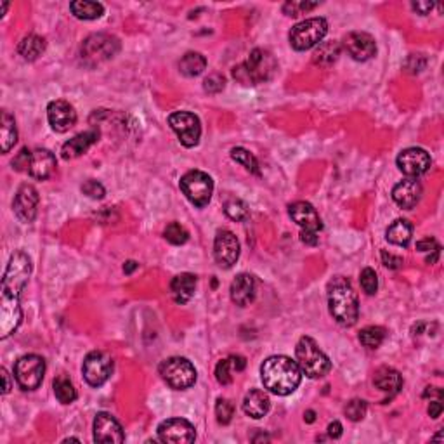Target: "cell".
I'll list each match as a JSON object with an SVG mask.
<instances>
[{"label":"cell","instance_id":"40","mask_svg":"<svg viewBox=\"0 0 444 444\" xmlns=\"http://www.w3.org/2000/svg\"><path fill=\"white\" fill-rule=\"evenodd\" d=\"M344 411H346V417L349 418L351 422H360V420H363L365 415H367L368 404H367V401H363V399H353L347 403L346 410Z\"/></svg>","mask_w":444,"mask_h":444},{"label":"cell","instance_id":"5","mask_svg":"<svg viewBox=\"0 0 444 444\" xmlns=\"http://www.w3.org/2000/svg\"><path fill=\"white\" fill-rule=\"evenodd\" d=\"M13 169L30 174L38 181H45L56 170V156L49 149L23 148L13 160Z\"/></svg>","mask_w":444,"mask_h":444},{"label":"cell","instance_id":"32","mask_svg":"<svg viewBox=\"0 0 444 444\" xmlns=\"http://www.w3.org/2000/svg\"><path fill=\"white\" fill-rule=\"evenodd\" d=\"M17 141V130L14 118L7 112H2V122H0V144L2 153H9Z\"/></svg>","mask_w":444,"mask_h":444},{"label":"cell","instance_id":"49","mask_svg":"<svg viewBox=\"0 0 444 444\" xmlns=\"http://www.w3.org/2000/svg\"><path fill=\"white\" fill-rule=\"evenodd\" d=\"M411 7H413L417 13H420L422 16H425V14H429L432 10V7H434V3L432 2H413L411 3Z\"/></svg>","mask_w":444,"mask_h":444},{"label":"cell","instance_id":"26","mask_svg":"<svg viewBox=\"0 0 444 444\" xmlns=\"http://www.w3.org/2000/svg\"><path fill=\"white\" fill-rule=\"evenodd\" d=\"M194 289H197V276L191 273H183V275L176 276L170 283V292H172L174 300L177 304H187L194 296Z\"/></svg>","mask_w":444,"mask_h":444},{"label":"cell","instance_id":"13","mask_svg":"<svg viewBox=\"0 0 444 444\" xmlns=\"http://www.w3.org/2000/svg\"><path fill=\"white\" fill-rule=\"evenodd\" d=\"M169 125L179 137L181 144L186 148H194L200 143L201 123L194 113L176 112L169 116Z\"/></svg>","mask_w":444,"mask_h":444},{"label":"cell","instance_id":"30","mask_svg":"<svg viewBox=\"0 0 444 444\" xmlns=\"http://www.w3.org/2000/svg\"><path fill=\"white\" fill-rule=\"evenodd\" d=\"M70 10L78 20L91 21L98 20L105 14V6L99 2H91V0H77V2L70 3Z\"/></svg>","mask_w":444,"mask_h":444},{"label":"cell","instance_id":"4","mask_svg":"<svg viewBox=\"0 0 444 444\" xmlns=\"http://www.w3.org/2000/svg\"><path fill=\"white\" fill-rule=\"evenodd\" d=\"M276 72V59L266 49H254L248 59L233 70L234 80L243 85H259L273 77Z\"/></svg>","mask_w":444,"mask_h":444},{"label":"cell","instance_id":"55","mask_svg":"<svg viewBox=\"0 0 444 444\" xmlns=\"http://www.w3.org/2000/svg\"><path fill=\"white\" fill-rule=\"evenodd\" d=\"M305 420H307L309 424H312V422H314V411H307V413H305Z\"/></svg>","mask_w":444,"mask_h":444},{"label":"cell","instance_id":"29","mask_svg":"<svg viewBox=\"0 0 444 444\" xmlns=\"http://www.w3.org/2000/svg\"><path fill=\"white\" fill-rule=\"evenodd\" d=\"M411 234H413V226L411 222H408L406 219H397L389 226L385 236L390 243L397 245V247H406L411 240Z\"/></svg>","mask_w":444,"mask_h":444},{"label":"cell","instance_id":"12","mask_svg":"<svg viewBox=\"0 0 444 444\" xmlns=\"http://www.w3.org/2000/svg\"><path fill=\"white\" fill-rule=\"evenodd\" d=\"M45 373V361L37 354H26L14 365V376L23 390H35L40 387Z\"/></svg>","mask_w":444,"mask_h":444},{"label":"cell","instance_id":"36","mask_svg":"<svg viewBox=\"0 0 444 444\" xmlns=\"http://www.w3.org/2000/svg\"><path fill=\"white\" fill-rule=\"evenodd\" d=\"M360 340L368 349H376L385 340V328L382 326H367L360 332Z\"/></svg>","mask_w":444,"mask_h":444},{"label":"cell","instance_id":"2","mask_svg":"<svg viewBox=\"0 0 444 444\" xmlns=\"http://www.w3.org/2000/svg\"><path fill=\"white\" fill-rule=\"evenodd\" d=\"M261 378L266 389L276 396H289L300 385L302 372L289 356H271L262 363Z\"/></svg>","mask_w":444,"mask_h":444},{"label":"cell","instance_id":"11","mask_svg":"<svg viewBox=\"0 0 444 444\" xmlns=\"http://www.w3.org/2000/svg\"><path fill=\"white\" fill-rule=\"evenodd\" d=\"M289 214L302 227L300 240L305 245H311V247L318 245V233L321 231L323 224L316 208L311 204H307V201H296V204H292L289 207Z\"/></svg>","mask_w":444,"mask_h":444},{"label":"cell","instance_id":"50","mask_svg":"<svg viewBox=\"0 0 444 444\" xmlns=\"http://www.w3.org/2000/svg\"><path fill=\"white\" fill-rule=\"evenodd\" d=\"M328 436L333 439H339L342 436V425H340V422H332L328 425Z\"/></svg>","mask_w":444,"mask_h":444},{"label":"cell","instance_id":"51","mask_svg":"<svg viewBox=\"0 0 444 444\" xmlns=\"http://www.w3.org/2000/svg\"><path fill=\"white\" fill-rule=\"evenodd\" d=\"M432 396H436L438 399H441L443 390L439 389V387H427V389H425V392H424V397H432Z\"/></svg>","mask_w":444,"mask_h":444},{"label":"cell","instance_id":"18","mask_svg":"<svg viewBox=\"0 0 444 444\" xmlns=\"http://www.w3.org/2000/svg\"><path fill=\"white\" fill-rule=\"evenodd\" d=\"M38 207V191L31 184H23L14 197V214L21 222H33Z\"/></svg>","mask_w":444,"mask_h":444},{"label":"cell","instance_id":"3","mask_svg":"<svg viewBox=\"0 0 444 444\" xmlns=\"http://www.w3.org/2000/svg\"><path fill=\"white\" fill-rule=\"evenodd\" d=\"M328 309L333 319L342 326L356 325L360 318L358 293L344 276H335L328 283Z\"/></svg>","mask_w":444,"mask_h":444},{"label":"cell","instance_id":"6","mask_svg":"<svg viewBox=\"0 0 444 444\" xmlns=\"http://www.w3.org/2000/svg\"><path fill=\"white\" fill-rule=\"evenodd\" d=\"M297 365L304 375L309 378H321L332 370L328 356L318 347V344L311 337H302L296 347Z\"/></svg>","mask_w":444,"mask_h":444},{"label":"cell","instance_id":"48","mask_svg":"<svg viewBox=\"0 0 444 444\" xmlns=\"http://www.w3.org/2000/svg\"><path fill=\"white\" fill-rule=\"evenodd\" d=\"M429 415H431V418H439L443 413V403L441 399H436V401H431V404H429Z\"/></svg>","mask_w":444,"mask_h":444},{"label":"cell","instance_id":"17","mask_svg":"<svg viewBox=\"0 0 444 444\" xmlns=\"http://www.w3.org/2000/svg\"><path fill=\"white\" fill-rule=\"evenodd\" d=\"M158 438L163 443H193L197 439V431L184 418H170L158 425Z\"/></svg>","mask_w":444,"mask_h":444},{"label":"cell","instance_id":"28","mask_svg":"<svg viewBox=\"0 0 444 444\" xmlns=\"http://www.w3.org/2000/svg\"><path fill=\"white\" fill-rule=\"evenodd\" d=\"M247 361L243 356H229L221 360L215 367V378L221 385H229L233 382V372H243Z\"/></svg>","mask_w":444,"mask_h":444},{"label":"cell","instance_id":"23","mask_svg":"<svg viewBox=\"0 0 444 444\" xmlns=\"http://www.w3.org/2000/svg\"><path fill=\"white\" fill-rule=\"evenodd\" d=\"M99 139V130H87V132H82L78 136H75L73 139H70L68 143L63 144L61 148V156L63 160H73L78 156L84 155L95 141Z\"/></svg>","mask_w":444,"mask_h":444},{"label":"cell","instance_id":"21","mask_svg":"<svg viewBox=\"0 0 444 444\" xmlns=\"http://www.w3.org/2000/svg\"><path fill=\"white\" fill-rule=\"evenodd\" d=\"M344 47L349 52V56L356 61H368L375 56L376 44L375 38L365 31H353L344 38Z\"/></svg>","mask_w":444,"mask_h":444},{"label":"cell","instance_id":"52","mask_svg":"<svg viewBox=\"0 0 444 444\" xmlns=\"http://www.w3.org/2000/svg\"><path fill=\"white\" fill-rule=\"evenodd\" d=\"M0 373H2V380H3V389H2V392H3V394H9V390H10L9 373H7L6 368H2V370H0Z\"/></svg>","mask_w":444,"mask_h":444},{"label":"cell","instance_id":"24","mask_svg":"<svg viewBox=\"0 0 444 444\" xmlns=\"http://www.w3.org/2000/svg\"><path fill=\"white\" fill-rule=\"evenodd\" d=\"M373 383H375L376 389L385 392L390 399V397L396 396L401 390V387H403V376H401L399 372L394 370V368L383 367L376 370Z\"/></svg>","mask_w":444,"mask_h":444},{"label":"cell","instance_id":"54","mask_svg":"<svg viewBox=\"0 0 444 444\" xmlns=\"http://www.w3.org/2000/svg\"><path fill=\"white\" fill-rule=\"evenodd\" d=\"M136 268H137V264H136V262H132V261H130V262H127V264H125V266H123V271H125V273H127V275H130V273H132V271H134V269H136Z\"/></svg>","mask_w":444,"mask_h":444},{"label":"cell","instance_id":"20","mask_svg":"<svg viewBox=\"0 0 444 444\" xmlns=\"http://www.w3.org/2000/svg\"><path fill=\"white\" fill-rule=\"evenodd\" d=\"M94 441L105 444L123 443L125 441V434L122 431V425L109 413H105V411L98 413L94 420Z\"/></svg>","mask_w":444,"mask_h":444},{"label":"cell","instance_id":"15","mask_svg":"<svg viewBox=\"0 0 444 444\" xmlns=\"http://www.w3.org/2000/svg\"><path fill=\"white\" fill-rule=\"evenodd\" d=\"M214 257L215 262L224 269H229L236 264L240 257V241L234 233L227 229L217 231L214 241Z\"/></svg>","mask_w":444,"mask_h":444},{"label":"cell","instance_id":"38","mask_svg":"<svg viewBox=\"0 0 444 444\" xmlns=\"http://www.w3.org/2000/svg\"><path fill=\"white\" fill-rule=\"evenodd\" d=\"M224 212H226L227 217L233 219V221H236V222L247 221L248 215H250L247 204H245V201H241V200H229V201H227V204L224 205Z\"/></svg>","mask_w":444,"mask_h":444},{"label":"cell","instance_id":"22","mask_svg":"<svg viewBox=\"0 0 444 444\" xmlns=\"http://www.w3.org/2000/svg\"><path fill=\"white\" fill-rule=\"evenodd\" d=\"M392 198L401 208L411 210V208L417 207V204L422 198V184L413 177H408V179L401 181V183L394 186Z\"/></svg>","mask_w":444,"mask_h":444},{"label":"cell","instance_id":"46","mask_svg":"<svg viewBox=\"0 0 444 444\" xmlns=\"http://www.w3.org/2000/svg\"><path fill=\"white\" fill-rule=\"evenodd\" d=\"M382 262H383V266H387L389 269L403 268V259L397 257V255L389 254L387 250H382Z\"/></svg>","mask_w":444,"mask_h":444},{"label":"cell","instance_id":"39","mask_svg":"<svg viewBox=\"0 0 444 444\" xmlns=\"http://www.w3.org/2000/svg\"><path fill=\"white\" fill-rule=\"evenodd\" d=\"M163 236H165V240L169 241V243L184 245L187 241V238H190V233H187L179 222H170L169 226L165 227V231H163Z\"/></svg>","mask_w":444,"mask_h":444},{"label":"cell","instance_id":"45","mask_svg":"<svg viewBox=\"0 0 444 444\" xmlns=\"http://www.w3.org/2000/svg\"><path fill=\"white\" fill-rule=\"evenodd\" d=\"M224 85H226V80H224L222 75L219 73L210 75V77L205 78L204 82V89L208 92V94H217V92L222 91Z\"/></svg>","mask_w":444,"mask_h":444},{"label":"cell","instance_id":"25","mask_svg":"<svg viewBox=\"0 0 444 444\" xmlns=\"http://www.w3.org/2000/svg\"><path fill=\"white\" fill-rule=\"evenodd\" d=\"M255 298V280L250 275H238L231 283V300L236 305H248Z\"/></svg>","mask_w":444,"mask_h":444},{"label":"cell","instance_id":"37","mask_svg":"<svg viewBox=\"0 0 444 444\" xmlns=\"http://www.w3.org/2000/svg\"><path fill=\"white\" fill-rule=\"evenodd\" d=\"M231 158H233L236 163H240V165H243L245 169L248 170V172L259 174V162H257V158H255V156L252 155V153L248 151V149H245V148H233V151H231Z\"/></svg>","mask_w":444,"mask_h":444},{"label":"cell","instance_id":"8","mask_svg":"<svg viewBox=\"0 0 444 444\" xmlns=\"http://www.w3.org/2000/svg\"><path fill=\"white\" fill-rule=\"evenodd\" d=\"M326 31H328V23H326L325 17H311V20H305L302 23L296 24L290 31V45H292L296 51H309L314 45L321 44V40L325 38Z\"/></svg>","mask_w":444,"mask_h":444},{"label":"cell","instance_id":"42","mask_svg":"<svg viewBox=\"0 0 444 444\" xmlns=\"http://www.w3.org/2000/svg\"><path fill=\"white\" fill-rule=\"evenodd\" d=\"M318 6V2H286L285 6H283V13H285L286 16L297 17L300 16V14H305L309 13V10L316 9Z\"/></svg>","mask_w":444,"mask_h":444},{"label":"cell","instance_id":"16","mask_svg":"<svg viewBox=\"0 0 444 444\" xmlns=\"http://www.w3.org/2000/svg\"><path fill=\"white\" fill-rule=\"evenodd\" d=\"M397 167L404 176L417 179L431 169V156L422 148H408L397 156Z\"/></svg>","mask_w":444,"mask_h":444},{"label":"cell","instance_id":"53","mask_svg":"<svg viewBox=\"0 0 444 444\" xmlns=\"http://www.w3.org/2000/svg\"><path fill=\"white\" fill-rule=\"evenodd\" d=\"M439 252H441V247L436 248V250L432 252V255H429V257L425 259V262H427V264H436V262H438V257H439Z\"/></svg>","mask_w":444,"mask_h":444},{"label":"cell","instance_id":"44","mask_svg":"<svg viewBox=\"0 0 444 444\" xmlns=\"http://www.w3.org/2000/svg\"><path fill=\"white\" fill-rule=\"evenodd\" d=\"M82 193L87 194V197L92 198V200H101V198H105L106 191L101 183L91 179L87 181V183H84V186H82Z\"/></svg>","mask_w":444,"mask_h":444},{"label":"cell","instance_id":"31","mask_svg":"<svg viewBox=\"0 0 444 444\" xmlns=\"http://www.w3.org/2000/svg\"><path fill=\"white\" fill-rule=\"evenodd\" d=\"M340 56V44L335 40L330 42H323L319 44V47L314 51V56H312V63L319 66H330L339 59Z\"/></svg>","mask_w":444,"mask_h":444},{"label":"cell","instance_id":"1","mask_svg":"<svg viewBox=\"0 0 444 444\" xmlns=\"http://www.w3.org/2000/svg\"><path fill=\"white\" fill-rule=\"evenodd\" d=\"M30 257L24 252H16L10 255L2 278V290H0V339L2 340L13 335L21 325L23 311H21L20 297L30 280Z\"/></svg>","mask_w":444,"mask_h":444},{"label":"cell","instance_id":"41","mask_svg":"<svg viewBox=\"0 0 444 444\" xmlns=\"http://www.w3.org/2000/svg\"><path fill=\"white\" fill-rule=\"evenodd\" d=\"M233 415H234L233 403L227 399H222V397H219L217 403H215V417H217L219 424L227 425L231 420H233Z\"/></svg>","mask_w":444,"mask_h":444},{"label":"cell","instance_id":"43","mask_svg":"<svg viewBox=\"0 0 444 444\" xmlns=\"http://www.w3.org/2000/svg\"><path fill=\"white\" fill-rule=\"evenodd\" d=\"M360 282H361V286H363V290L368 293V296L376 293V289H378V278H376V273L373 271L372 268H365L363 271H361Z\"/></svg>","mask_w":444,"mask_h":444},{"label":"cell","instance_id":"34","mask_svg":"<svg viewBox=\"0 0 444 444\" xmlns=\"http://www.w3.org/2000/svg\"><path fill=\"white\" fill-rule=\"evenodd\" d=\"M207 68V59L200 52H187L179 61V72L186 77H198Z\"/></svg>","mask_w":444,"mask_h":444},{"label":"cell","instance_id":"10","mask_svg":"<svg viewBox=\"0 0 444 444\" xmlns=\"http://www.w3.org/2000/svg\"><path fill=\"white\" fill-rule=\"evenodd\" d=\"M181 190L194 207L204 208L207 207L214 193V181L201 170H191L181 179Z\"/></svg>","mask_w":444,"mask_h":444},{"label":"cell","instance_id":"33","mask_svg":"<svg viewBox=\"0 0 444 444\" xmlns=\"http://www.w3.org/2000/svg\"><path fill=\"white\" fill-rule=\"evenodd\" d=\"M44 51H45V40L33 33L24 37L23 40H21L20 47H17V52H20V54L23 56V59H26V61H35V59H37Z\"/></svg>","mask_w":444,"mask_h":444},{"label":"cell","instance_id":"35","mask_svg":"<svg viewBox=\"0 0 444 444\" xmlns=\"http://www.w3.org/2000/svg\"><path fill=\"white\" fill-rule=\"evenodd\" d=\"M54 394L59 403L63 404H72L77 399V390H75L72 380L66 375H59L54 380Z\"/></svg>","mask_w":444,"mask_h":444},{"label":"cell","instance_id":"14","mask_svg":"<svg viewBox=\"0 0 444 444\" xmlns=\"http://www.w3.org/2000/svg\"><path fill=\"white\" fill-rule=\"evenodd\" d=\"M82 373L89 385L101 387L102 383L108 382L113 373V360L109 354L102 351H92L85 356L84 365H82Z\"/></svg>","mask_w":444,"mask_h":444},{"label":"cell","instance_id":"9","mask_svg":"<svg viewBox=\"0 0 444 444\" xmlns=\"http://www.w3.org/2000/svg\"><path fill=\"white\" fill-rule=\"evenodd\" d=\"M160 375L167 385L176 390H186L197 382V370L186 358H169L160 365Z\"/></svg>","mask_w":444,"mask_h":444},{"label":"cell","instance_id":"19","mask_svg":"<svg viewBox=\"0 0 444 444\" xmlns=\"http://www.w3.org/2000/svg\"><path fill=\"white\" fill-rule=\"evenodd\" d=\"M47 120L52 130H56L59 134L68 132L72 127H75V123H77V112H75V108L68 101L58 99V101L49 102Z\"/></svg>","mask_w":444,"mask_h":444},{"label":"cell","instance_id":"27","mask_svg":"<svg viewBox=\"0 0 444 444\" xmlns=\"http://www.w3.org/2000/svg\"><path fill=\"white\" fill-rule=\"evenodd\" d=\"M269 408H271V401H269L268 394H266L264 390L254 389V390H250L247 396H245L243 411L250 418L259 420V418L266 417L269 411Z\"/></svg>","mask_w":444,"mask_h":444},{"label":"cell","instance_id":"47","mask_svg":"<svg viewBox=\"0 0 444 444\" xmlns=\"http://www.w3.org/2000/svg\"><path fill=\"white\" fill-rule=\"evenodd\" d=\"M436 248H439V245L434 238H424V240H420L417 243L418 252H434Z\"/></svg>","mask_w":444,"mask_h":444},{"label":"cell","instance_id":"7","mask_svg":"<svg viewBox=\"0 0 444 444\" xmlns=\"http://www.w3.org/2000/svg\"><path fill=\"white\" fill-rule=\"evenodd\" d=\"M120 51V42L116 37L106 33H95L85 38L82 44L80 56L82 61L89 66H95L99 63H105L108 59L115 58L116 52Z\"/></svg>","mask_w":444,"mask_h":444}]
</instances>
